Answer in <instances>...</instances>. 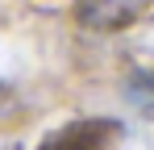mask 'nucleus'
Here are the masks:
<instances>
[{
	"label": "nucleus",
	"instance_id": "obj_1",
	"mask_svg": "<svg viewBox=\"0 0 154 150\" xmlns=\"http://www.w3.org/2000/svg\"><path fill=\"white\" fill-rule=\"evenodd\" d=\"M129 96H133V100L154 117V75H137V79L129 83Z\"/></svg>",
	"mask_w": 154,
	"mask_h": 150
}]
</instances>
